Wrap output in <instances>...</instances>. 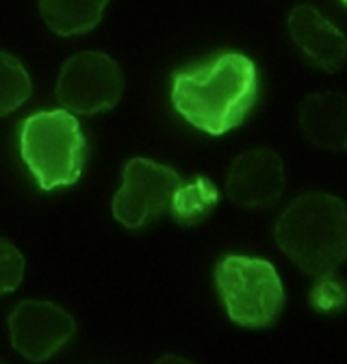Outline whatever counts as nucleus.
<instances>
[{
    "instance_id": "nucleus-17",
    "label": "nucleus",
    "mask_w": 347,
    "mask_h": 364,
    "mask_svg": "<svg viewBox=\"0 0 347 364\" xmlns=\"http://www.w3.org/2000/svg\"><path fill=\"white\" fill-rule=\"evenodd\" d=\"M341 3H343V5H345V7H347V0H341Z\"/></svg>"
},
{
    "instance_id": "nucleus-9",
    "label": "nucleus",
    "mask_w": 347,
    "mask_h": 364,
    "mask_svg": "<svg viewBox=\"0 0 347 364\" xmlns=\"http://www.w3.org/2000/svg\"><path fill=\"white\" fill-rule=\"evenodd\" d=\"M289 33L309 63L338 72L347 61V39L313 5H297L289 14Z\"/></svg>"
},
{
    "instance_id": "nucleus-14",
    "label": "nucleus",
    "mask_w": 347,
    "mask_h": 364,
    "mask_svg": "<svg viewBox=\"0 0 347 364\" xmlns=\"http://www.w3.org/2000/svg\"><path fill=\"white\" fill-rule=\"evenodd\" d=\"M315 280L317 282L311 289L309 301L317 312L334 314L347 308V284L341 278H336L334 273H328V276Z\"/></svg>"
},
{
    "instance_id": "nucleus-12",
    "label": "nucleus",
    "mask_w": 347,
    "mask_h": 364,
    "mask_svg": "<svg viewBox=\"0 0 347 364\" xmlns=\"http://www.w3.org/2000/svg\"><path fill=\"white\" fill-rule=\"evenodd\" d=\"M220 202V191L204 176H198L191 182H183L171 200V215L183 225H196L204 221L210 210Z\"/></svg>"
},
{
    "instance_id": "nucleus-6",
    "label": "nucleus",
    "mask_w": 347,
    "mask_h": 364,
    "mask_svg": "<svg viewBox=\"0 0 347 364\" xmlns=\"http://www.w3.org/2000/svg\"><path fill=\"white\" fill-rule=\"evenodd\" d=\"M124 89L119 65L102 53H78L65 61L57 80V98L78 115H96L113 109Z\"/></svg>"
},
{
    "instance_id": "nucleus-11",
    "label": "nucleus",
    "mask_w": 347,
    "mask_h": 364,
    "mask_svg": "<svg viewBox=\"0 0 347 364\" xmlns=\"http://www.w3.org/2000/svg\"><path fill=\"white\" fill-rule=\"evenodd\" d=\"M109 0H39V14L46 26L61 35H80L100 24Z\"/></svg>"
},
{
    "instance_id": "nucleus-8",
    "label": "nucleus",
    "mask_w": 347,
    "mask_h": 364,
    "mask_svg": "<svg viewBox=\"0 0 347 364\" xmlns=\"http://www.w3.org/2000/svg\"><path fill=\"white\" fill-rule=\"evenodd\" d=\"M284 191V165L272 148L241 152L228 169L226 193L243 208L274 206Z\"/></svg>"
},
{
    "instance_id": "nucleus-5",
    "label": "nucleus",
    "mask_w": 347,
    "mask_h": 364,
    "mask_svg": "<svg viewBox=\"0 0 347 364\" xmlns=\"http://www.w3.org/2000/svg\"><path fill=\"white\" fill-rule=\"evenodd\" d=\"M181 185V176L167 165L150 159L128 161L122 187L113 198V217L128 230H142L171 206Z\"/></svg>"
},
{
    "instance_id": "nucleus-3",
    "label": "nucleus",
    "mask_w": 347,
    "mask_h": 364,
    "mask_svg": "<svg viewBox=\"0 0 347 364\" xmlns=\"http://www.w3.org/2000/svg\"><path fill=\"white\" fill-rule=\"evenodd\" d=\"M20 152L39 189L70 187L80 178L87 141L74 113L39 111L20 126Z\"/></svg>"
},
{
    "instance_id": "nucleus-15",
    "label": "nucleus",
    "mask_w": 347,
    "mask_h": 364,
    "mask_svg": "<svg viewBox=\"0 0 347 364\" xmlns=\"http://www.w3.org/2000/svg\"><path fill=\"white\" fill-rule=\"evenodd\" d=\"M24 267L26 262L22 252L14 243L0 239V297L14 293L22 284Z\"/></svg>"
},
{
    "instance_id": "nucleus-2",
    "label": "nucleus",
    "mask_w": 347,
    "mask_h": 364,
    "mask_svg": "<svg viewBox=\"0 0 347 364\" xmlns=\"http://www.w3.org/2000/svg\"><path fill=\"white\" fill-rule=\"evenodd\" d=\"M274 237L306 276H328L347 258V208L336 196L304 193L282 210Z\"/></svg>"
},
{
    "instance_id": "nucleus-13",
    "label": "nucleus",
    "mask_w": 347,
    "mask_h": 364,
    "mask_svg": "<svg viewBox=\"0 0 347 364\" xmlns=\"http://www.w3.org/2000/svg\"><path fill=\"white\" fill-rule=\"evenodd\" d=\"M33 94V82L26 68L7 53H0V115L14 113Z\"/></svg>"
},
{
    "instance_id": "nucleus-7",
    "label": "nucleus",
    "mask_w": 347,
    "mask_h": 364,
    "mask_svg": "<svg viewBox=\"0 0 347 364\" xmlns=\"http://www.w3.org/2000/svg\"><path fill=\"white\" fill-rule=\"evenodd\" d=\"M14 349L28 362H46L76 334L74 316L53 301H20L9 314Z\"/></svg>"
},
{
    "instance_id": "nucleus-10",
    "label": "nucleus",
    "mask_w": 347,
    "mask_h": 364,
    "mask_svg": "<svg viewBox=\"0 0 347 364\" xmlns=\"http://www.w3.org/2000/svg\"><path fill=\"white\" fill-rule=\"evenodd\" d=\"M304 136L324 150H347V96L311 94L299 105Z\"/></svg>"
},
{
    "instance_id": "nucleus-4",
    "label": "nucleus",
    "mask_w": 347,
    "mask_h": 364,
    "mask_svg": "<svg viewBox=\"0 0 347 364\" xmlns=\"http://www.w3.org/2000/svg\"><path fill=\"white\" fill-rule=\"evenodd\" d=\"M215 287L230 321L241 328H267L282 312L284 287L269 260L230 254L215 267Z\"/></svg>"
},
{
    "instance_id": "nucleus-1",
    "label": "nucleus",
    "mask_w": 347,
    "mask_h": 364,
    "mask_svg": "<svg viewBox=\"0 0 347 364\" xmlns=\"http://www.w3.org/2000/svg\"><path fill=\"white\" fill-rule=\"evenodd\" d=\"M258 100V72L250 57L222 53L171 76V105L191 126L208 134L237 128Z\"/></svg>"
},
{
    "instance_id": "nucleus-16",
    "label": "nucleus",
    "mask_w": 347,
    "mask_h": 364,
    "mask_svg": "<svg viewBox=\"0 0 347 364\" xmlns=\"http://www.w3.org/2000/svg\"><path fill=\"white\" fill-rule=\"evenodd\" d=\"M154 364H193V362L187 360V358H183V355H174V353H169V355L159 358Z\"/></svg>"
},
{
    "instance_id": "nucleus-18",
    "label": "nucleus",
    "mask_w": 347,
    "mask_h": 364,
    "mask_svg": "<svg viewBox=\"0 0 347 364\" xmlns=\"http://www.w3.org/2000/svg\"><path fill=\"white\" fill-rule=\"evenodd\" d=\"M0 364H5V362H0Z\"/></svg>"
}]
</instances>
